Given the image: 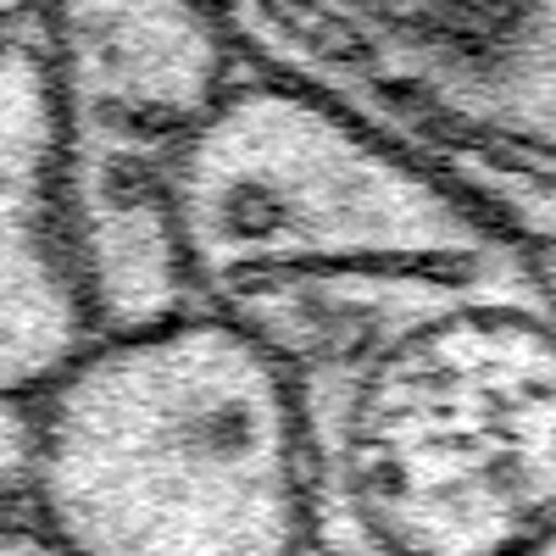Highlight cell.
Segmentation results:
<instances>
[{
    "label": "cell",
    "mask_w": 556,
    "mask_h": 556,
    "mask_svg": "<svg viewBox=\"0 0 556 556\" xmlns=\"http://www.w3.org/2000/svg\"><path fill=\"white\" fill-rule=\"evenodd\" d=\"M28 523L62 556H312L290 367L195 306L101 329L34 395Z\"/></svg>",
    "instance_id": "3"
},
{
    "label": "cell",
    "mask_w": 556,
    "mask_h": 556,
    "mask_svg": "<svg viewBox=\"0 0 556 556\" xmlns=\"http://www.w3.org/2000/svg\"><path fill=\"white\" fill-rule=\"evenodd\" d=\"M312 556H556V273L506 245L290 367Z\"/></svg>",
    "instance_id": "1"
},
{
    "label": "cell",
    "mask_w": 556,
    "mask_h": 556,
    "mask_svg": "<svg viewBox=\"0 0 556 556\" xmlns=\"http://www.w3.org/2000/svg\"><path fill=\"white\" fill-rule=\"evenodd\" d=\"M162 217L184 306L285 367L401 290L518 245L384 139L251 67L184 139Z\"/></svg>",
    "instance_id": "2"
},
{
    "label": "cell",
    "mask_w": 556,
    "mask_h": 556,
    "mask_svg": "<svg viewBox=\"0 0 556 556\" xmlns=\"http://www.w3.org/2000/svg\"><path fill=\"white\" fill-rule=\"evenodd\" d=\"M96 334L67 123L28 12L0 28V395H39Z\"/></svg>",
    "instance_id": "6"
},
{
    "label": "cell",
    "mask_w": 556,
    "mask_h": 556,
    "mask_svg": "<svg viewBox=\"0 0 556 556\" xmlns=\"http://www.w3.org/2000/svg\"><path fill=\"white\" fill-rule=\"evenodd\" d=\"M0 556H62L34 523H7L0 529Z\"/></svg>",
    "instance_id": "8"
},
{
    "label": "cell",
    "mask_w": 556,
    "mask_h": 556,
    "mask_svg": "<svg viewBox=\"0 0 556 556\" xmlns=\"http://www.w3.org/2000/svg\"><path fill=\"white\" fill-rule=\"evenodd\" d=\"M34 479V395H0V529L28 523Z\"/></svg>",
    "instance_id": "7"
},
{
    "label": "cell",
    "mask_w": 556,
    "mask_h": 556,
    "mask_svg": "<svg viewBox=\"0 0 556 556\" xmlns=\"http://www.w3.org/2000/svg\"><path fill=\"white\" fill-rule=\"evenodd\" d=\"M34 12V0H0V28H12V23H23Z\"/></svg>",
    "instance_id": "9"
},
{
    "label": "cell",
    "mask_w": 556,
    "mask_h": 556,
    "mask_svg": "<svg viewBox=\"0 0 556 556\" xmlns=\"http://www.w3.org/2000/svg\"><path fill=\"white\" fill-rule=\"evenodd\" d=\"M240 62L334 106L556 262V0H206Z\"/></svg>",
    "instance_id": "4"
},
{
    "label": "cell",
    "mask_w": 556,
    "mask_h": 556,
    "mask_svg": "<svg viewBox=\"0 0 556 556\" xmlns=\"http://www.w3.org/2000/svg\"><path fill=\"white\" fill-rule=\"evenodd\" d=\"M67 123L73 206L101 329L184 312L167 245V173L245 78L206 0H34Z\"/></svg>",
    "instance_id": "5"
}]
</instances>
